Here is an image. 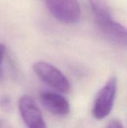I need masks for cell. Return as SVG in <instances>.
Segmentation results:
<instances>
[{
	"mask_svg": "<svg viewBox=\"0 0 127 128\" xmlns=\"http://www.w3.org/2000/svg\"><path fill=\"white\" fill-rule=\"evenodd\" d=\"M107 127L111 128H122L123 124L118 119H112L109 122Z\"/></svg>",
	"mask_w": 127,
	"mask_h": 128,
	"instance_id": "obj_8",
	"label": "cell"
},
{
	"mask_svg": "<svg viewBox=\"0 0 127 128\" xmlns=\"http://www.w3.org/2000/svg\"><path fill=\"white\" fill-rule=\"evenodd\" d=\"M46 6L58 21L64 23L77 22L81 16L78 0H45Z\"/></svg>",
	"mask_w": 127,
	"mask_h": 128,
	"instance_id": "obj_3",
	"label": "cell"
},
{
	"mask_svg": "<svg viewBox=\"0 0 127 128\" xmlns=\"http://www.w3.org/2000/svg\"><path fill=\"white\" fill-rule=\"evenodd\" d=\"M4 52H5L4 46L3 44H0V76H1V64H2L3 58H4Z\"/></svg>",
	"mask_w": 127,
	"mask_h": 128,
	"instance_id": "obj_9",
	"label": "cell"
},
{
	"mask_svg": "<svg viewBox=\"0 0 127 128\" xmlns=\"http://www.w3.org/2000/svg\"><path fill=\"white\" fill-rule=\"evenodd\" d=\"M19 109L21 117L28 127L31 128H46L43 115L31 97L28 95L21 97L19 101Z\"/></svg>",
	"mask_w": 127,
	"mask_h": 128,
	"instance_id": "obj_4",
	"label": "cell"
},
{
	"mask_svg": "<svg viewBox=\"0 0 127 128\" xmlns=\"http://www.w3.org/2000/svg\"><path fill=\"white\" fill-rule=\"evenodd\" d=\"M103 34L111 42L127 46V28L112 18L97 25Z\"/></svg>",
	"mask_w": 127,
	"mask_h": 128,
	"instance_id": "obj_5",
	"label": "cell"
},
{
	"mask_svg": "<svg viewBox=\"0 0 127 128\" xmlns=\"http://www.w3.org/2000/svg\"><path fill=\"white\" fill-rule=\"evenodd\" d=\"M10 105V100L7 98H1L0 99V106L3 108H7V106Z\"/></svg>",
	"mask_w": 127,
	"mask_h": 128,
	"instance_id": "obj_10",
	"label": "cell"
},
{
	"mask_svg": "<svg viewBox=\"0 0 127 128\" xmlns=\"http://www.w3.org/2000/svg\"><path fill=\"white\" fill-rule=\"evenodd\" d=\"M35 74L47 85L59 92L68 93L70 91V83L64 74L53 65L44 62L34 64Z\"/></svg>",
	"mask_w": 127,
	"mask_h": 128,
	"instance_id": "obj_2",
	"label": "cell"
},
{
	"mask_svg": "<svg viewBox=\"0 0 127 128\" xmlns=\"http://www.w3.org/2000/svg\"><path fill=\"white\" fill-rule=\"evenodd\" d=\"M89 3L97 25L112 18L106 0H89Z\"/></svg>",
	"mask_w": 127,
	"mask_h": 128,
	"instance_id": "obj_7",
	"label": "cell"
},
{
	"mask_svg": "<svg viewBox=\"0 0 127 128\" xmlns=\"http://www.w3.org/2000/svg\"><path fill=\"white\" fill-rule=\"evenodd\" d=\"M40 98L43 106L55 115L66 116L70 112L69 102L60 94L43 91L40 93Z\"/></svg>",
	"mask_w": 127,
	"mask_h": 128,
	"instance_id": "obj_6",
	"label": "cell"
},
{
	"mask_svg": "<svg viewBox=\"0 0 127 128\" xmlns=\"http://www.w3.org/2000/svg\"><path fill=\"white\" fill-rule=\"evenodd\" d=\"M117 88V79L112 76L98 92L92 110L95 118L102 120L111 113L115 101Z\"/></svg>",
	"mask_w": 127,
	"mask_h": 128,
	"instance_id": "obj_1",
	"label": "cell"
}]
</instances>
